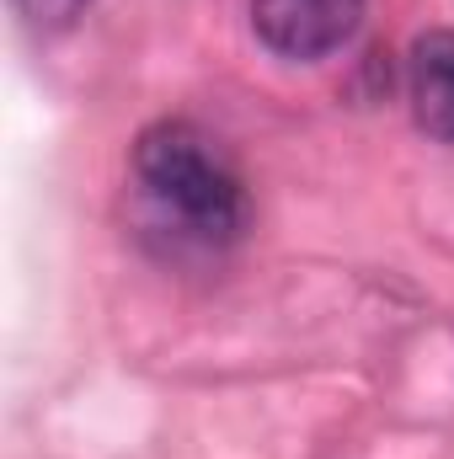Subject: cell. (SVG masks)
Wrapping results in <instances>:
<instances>
[{
	"label": "cell",
	"instance_id": "cell-1",
	"mask_svg": "<svg viewBox=\"0 0 454 459\" xmlns=\"http://www.w3.org/2000/svg\"><path fill=\"white\" fill-rule=\"evenodd\" d=\"M144 198L193 240H235L246 230V193L188 123H150L134 144Z\"/></svg>",
	"mask_w": 454,
	"mask_h": 459
},
{
	"label": "cell",
	"instance_id": "cell-2",
	"mask_svg": "<svg viewBox=\"0 0 454 459\" xmlns=\"http://www.w3.org/2000/svg\"><path fill=\"white\" fill-rule=\"evenodd\" d=\"M251 27L278 59H327L363 27V0H251Z\"/></svg>",
	"mask_w": 454,
	"mask_h": 459
},
{
	"label": "cell",
	"instance_id": "cell-3",
	"mask_svg": "<svg viewBox=\"0 0 454 459\" xmlns=\"http://www.w3.org/2000/svg\"><path fill=\"white\" fill-rule=\"evenodd\" d=\"M406 91H412V117L428 139L454 144V32L433 27L412 43L406 59Z\"/></svg>",
	"mask_w": 454,
	"mask_h": 459
},
{
	"label": "cell",
	"instance_id": "cell-4",
	"mask_svg": "<svg viewBox=\"0 0 454 459\" xmlns=\"http://www.w3.org/2000/svg\"><path fill=\"white\" fill-rule=\"evenodd\" d=\"M92 0H16V11L32 22V27H43V32H54V27H70L81 11H86Z\"/></svg>",
	"mask_w": 454,
	"mask_h": 459
}]
</instances>
